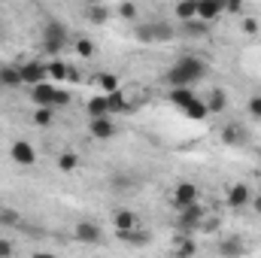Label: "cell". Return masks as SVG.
I'll list each match as a JSON object with an SVG mask.
<instances>
[{"label":"cell","instance_id":"1","mask_svg":"<svg viewBox=\"0 0 261 258\" xmlns=\"http://www.w3.org/2000/svg\"><path fill=\"white\" fill-rule=\"evenodd\" d=\"M203 76H206L203 58H197V55H182V58H176V64L167 70V85H170V88H173V85H197Z\"/></svg>","mask_w":261,"mask_h":258},{"label":"cell","instance_id":"2","mask_svg":"<svg viewBox=\"0 0 261 258\" xmlns=\"http://www.w3.org/2000/svg\"><path fill=\"white\" fill-rule=\"evenodd\" d=\"M67 46H70V31H67L64 21L58 18H49L46 28H43V49L49 55H61Z\"/></svg>","mask_w":261,"mask_h":258},{"label":"cell","instance_id":"3","mask_svg":"<svg viewBox=\"0 0 261 258\" xmlns=\"http://www.w3.org/2000/svg\"><path fill=\"white\" fill-rule=\"evenodd\" d=\"M9 161L18 164V167H34V164H37V149H34V143L15 140V143L9 146Z\"/></svg>","mask_w":261,"mask_h":258},{"label":"cell","instance_id":"4","mask_svg":"<svg viewBox=\"0 0 261 258\" xmlns=\"http://www.w3.org/2000/svg\"><path fill=\"white\" fill-rule=\"evenodd\" d=\"M203 219H206V207H200L197 200L179 210V228L182 231H197L203 225Z\"/></svg>","mask_w":261,"mask_h":258},{"label":"cell","instance_id":"5","mask_svg":"<svg viewBox=\"0 0 261 258\" xmlns=\"http://www.w3.org/2000/svg\"><path fill=\"white\" fill-rule=\"evenodd\" d=\"M55 88H58V82H49V79L31 85V100H34V107H55Z\"/></svg>","mask_w":261,"mask_h":258},{"label":"cell","instance_id":"6","mask_svg":"<svg viewBox=\"0 0 261 258\" xmlns=\"http://www.w3.org/2000/svg\"><path fill=\"white\" fill-rule=\"evenodd\" d=\"M225 197H228V207H231V210H246L249 200H252V189H249L246 183H234Z\"/></svg>","mask_w":261,"mask_h":258},{"label":"cell","instance_id":"7","mask_svg":"<svg viewBox=\"0 0 261 258\" xmlns=\"http://www.w3.org/2000/svg\"><path fill=\"white\" fill-rule=\"evenodd\" d=\"M18 70H21V82H24L28 88H31V85H37V82H43V79H49L46 64H40V61H21Z\"/></svg>","mask_w":261,"mask_h":258},{"label":"cell","instance_id":"8","mask_svg":"<svg viewBox=\"0 0 261 258\" xmlns=\"http://www.w3.org/2000/svg\"><path fill=\"white\" fill-rule=\"evenodd\" d=\"M88 134H91L94 140L107 143V140H113V137H116V122H113L110 116H97V119H91V125H88Z\"/></svg>","mask_w":261,"mask_h":258},{"label":"cell","instance_id":"9","mask_svg":"<svg viewBox=\"0 0 261 258\" xmlns=\"http://www.w3.org/2000/svg\"><path fill=\"white\" fill-rule=\"evenodd\" d=\"M195 200H197V186L195 183L182 179V183L173 186V207H176V210H182V207H189V203H195Z\"/></svg>","mask_w":261,"mask_h":258},{"label":"cell","instance_id":"10","mask_svg":"<svg viewBox=\"0 0 261 258\" xmlns=\"http://www.w3.org/2000/svg\"><path fill=\"white\" fill-rule=\"evenodd\" d=\"M222 12H225V0H197V18L216 21L222 18Z\"/></svg>","mask_w":261,"mask_h":258},{"label":"cell","instance_id":"11","mask_svg":"<svg viewBox=\"0 0 261 258\" xmlns=\"http://www.w3.org/2000/svg\"><path fill=\"white\" fill-rule=\"evenodd\" d=\"M152 37H155V43H173V40H176V28H173V21L152 18Z\"/></svg>","mask_w":261,"mask_h":258},{"label":"cell","instance_id":"12","mask_svg":"<svg viewBox=\"0 0 261 258\" xmlns=\"http://www.w3.org/2000/svg\"><path fill=\"white\" fill-rule=\"evenodd\" d=\"M85 113L91 116V119H97V116H113V107H110V94H94L88 104H85Z\"/></svg>","mask_w":261,"mask_h":258},{"label":"cell","instance_id":"13","mask_svg":"<svg viewBox=\"0 0 261 258\" xmlns=\"http://www.w3.org/2000/svg\"><path fill=\"white\" fill-rule=\"evenodd\" d=\"M73 234H76L79 243H97V240L103 237L100 225H94V222H79V225L73 228Z\"/></svg>","mask_w":261,"mask_h":258},{"label":"cell","instance_id":"14","mask_svg":"<svg viewBox=\"0 0 261 258\" xmlns=\"http://www.w3.org/2000/svg\"><path fill=\"white\" fill-rule=\"evenodd\" d=\"M21 70L18 64H0V88H21Z\"/></svg>","mask_w":261,"mask_h":258},{"label":"cell","instance_id":"15","mask_svg":"<svg viewBox=\"0 0 261 258\" xmlns=\"http://www.w3.org/2000/svg\"><path fill=\"white\" fill-rule=\"evenodd\" d=\"M137 225H140V216H137L134 210H125V207H122V210L113 213V228H116V231H130V228H137Z\"/></svg>","mask_w":261,"mask_h":258},{"label":"cell","instance_id":"16","mask_svg":"<svg viewBox=\"0 0 261 258\" xmlns=\"http://www.w3.org/2000/svg\"><path fill=\"white\" fill-rule=\"evenodd\" d=\"M167 97H170V104L173 107H186V104H192L195 100V91H192V85H173L170 91H167Z\"/></svg>","mask_w":261,"mask_h":258},{"label":"cell","instance_id":"17","mask_svg":"<svg viewBox=\"0 0 261 258\" xmlns=\"http://www.w3.org/2000/svg\"><path fill=\"white\" fill-rule=\"evenodd\" d=\"M116 237L122 240V243H130V246H146L149 243V234L137 225V228H130V231H116Z\"/></svg>","mask_w":261,"mask_h":258},{"label":"cell","instance_id":"18","mask_svg":"<svg viewBox=\"0 0 261 258\" xmlns=\"http://www.w3.org/2000/svg\"><path fill=\"white\" fill-rule=\"evenodd\" d=\"M46 73H49V79H52V82H58V85H61V82H67V76H70V67L55 55V58L46 64Z\"/></svg>","mask_w":261,"mask_h":258},{"label":"cell","instance_id":"19","mask_svg":"<svg viewBox=\"0 0 261 258\" xmlns=\"http://www.w3.org/2000/svg\"><path fill=\"white\" fill-rule=\"evenodd\" d=\"M182 113L192 119V122H203L206 116H210V107H206V100H200V97H195L192 104H186L182 107Z\"/></svg>","mask_w":261,"mask_h":258},{"label":"cell","instance_id":"20","mask_svg":"<svg viewBox=\"0 0 261 258\" xmlns=\"http://www.w3.org/2000/svg\"><path fill=\"white\" fill-rule=\"evenodd\" d=\"M173 12L179 21H192V18H197V0H176Z\"/></svg>","mask_w":261,"mask_h":258},{"label":"cell","instance_id":"21","mask_svg":"<svg viewBox=\"0 0 261 258\" xmlns=\"http://www.w3.org/2000/svg\"><path fill=\"white\" fill-rule=\"evenodd\" d=\"M203 100H206L210 113H222V110L228 107V97H225V91H222V88H210V94H206Z\"/></svg>","mask_w":261,"mask_h":258},{"label":"cell","instance_id":"22","mask_svg":"<svg viewBox=\"0 0 261 258\" xmlns=\"http://www.w3.org/2000/svg\"><path fill=\"white\" fill-rule=\"evenodd\" d=\"M94 85L103 91V94H113V91H119L122 85H119V76L116 73H100L97 79H94Z\"/></svg>","mask_w":261,"mask_h":258},{"label":"cell","instance_id":"23","mask_svg":"<svg viewBox=\"0 0 261 258\" xmlns=\"http://www.w3.org/2000/svg\"><path fill=\"white\" fill-rule=\"evenodd\" d=\"M107 18H110V9L103 3H88V21L91 24H107Z\"/></svg>","mask_w":261,"mask_h":258},{"label":"cell","instance_id":"24","mask_svg":"<svg viewBox=\"0 0 261 258\" xmlns=\"http://www.w3.org/2000/svg\"><path fill=\"white\" fill-rule=\"evenodd\" d=\"M55 107H37V113H34V125H40V128H49L52 122H55Z\"/></svg>","mask_w":261,"mask_h":258},{"label":"cell","instance_id":"25","mask_svg":"<svg viewBox=\"0 0 261 258\" xmlns=\"http://www.w3.org/2000/svg\"><path fill=\"white\" fill-rule=\"evenodd\" d=\"M219 252H222V255H240V252H246V246H243V240H237V237H225V240L219 243Z\"/></svg>","mask_w":261,"mask_h":258},{"label":"cell","instance_id":"26","mask_svg":"<svg viewBox=\"0 0 261 258\" xmlns=\"http://www.w3.org/2000/svg\"><path fill=\"white\" fill-rule=\"evenodd\" d=\"M182 31H186L189 37H206V31H210V21H203V18H192V21H182Z\"/></svg>","mask_w":261,"mask_h":258},{"label":"cell","instance_id":"27","mask_svg":"<svg viewBox=\"0 0 261 258\" xmlns=\"http://www.w3.org/2000/svg\"><path fill=\"white\" fill-rule=\"evenodd\" d=\"M173 249H176L179 255H195V252H197V243H195V240H189V234H176Z\"/></svg>","mask_w":261,"mask_h":258},{"label":"cell","instance_id":"28","mask_svg":"<svg viewBox=\"0 0 261 258\" xmlns=\"http://www.w3.org/2000/svg\"><path fill=\"white\" fill-rule=\"evenodd\" d=\"M134 40L143 43V46H152V43H155V37H152V21L137 24V28H134Z\"/></svg>","mask_w":261,"mask_h":258},{"label":"cell","instance_id":"29","mask_svg":"<svg viewBox=\"0 0 261 258\" xmlns=\"http://www.w3.org/2000/svg\"><path fill=\"white\" fill-rule=\"evenodd\" d=\"M222 143H225V146H240V143H243V131L237 128V125L222 128Z\"/></svg>","mask_w":261,"mask_h":258},{"label":"cell","instance_id":"30","mask_svg":"<svg viewBox=\"0 0 261 258\" xmlns=\"http://www.w3.org/2000/svg\"><path fill=\"white\" fill-rule=\"evenodd\" d=\"M76 167H79V155H76V152H61V155H58V170L73 173Z\"/></svg>","mask_w":261,"mask_h":258},{"label":"cell","instance_id":"31","mask_svg":"<svg viewBox=\"0 0 261 258\" xmlns=\"http://www.w3.org/2000/svg\"><path fill=\"white\" fill-rule=\"evenodd\" d=\"M73 49H76L79 58H91V55H94V43H91V40H76Z\"/></svg>","mask_w":261,"mask_h":258},{"label":"cell","instance_id":"32","mask_svg":"<svg viewBox=\"0 0 261 258\" xmlns=\"http://www.w3.org/2000/svg\"><path fill=\"white\" fill-rule=\"evenodd\" d=\"M70 100H73V97H70V91L58 85V88H55V110H64V107H70Z\"/></svg>","mask_w":261,"mask_h":258},{"label":"cell","instance_id":"33","mask_svg":"<svg viewBox=\"0 0 261 258\" xmlns=\"http://www.w3.org/2000/svg\"><path fill=\"white\" fill-rule=\"evenodd\" d=\"M119 18H125V21H134V18H137V3H128V0H125V3L119 6Z\"/></svg>","mask_w":261,"mask_h":258},{"label":"cell","instance_id":"34","mask_svg":"<svg viewBox=\"0 0 261 258\" xmlns=\"http://www.w3.org/2000/svg\"><path fill=\"white\" fill-rule=\"evenodd\" d=\"M113 189L128 192V189H134V179H130V176H113Z\"/></svg>","mask_w":261,"mask_h":258},{"label":"cell","instance_id":"35","mask_svg":"<svg viewBox=\"0 0 261 258\" xmlns=\"http://www.w3.org/2000/svg\"><path fill=\"white\" fill-rule=\"evenodd\" d=\"M0 222L3 225H18V213L15 210H0Z\"/></svg>","mask_w":261,"mask_h":258},{"label":"cell","instance_id":"36","mask_svg":"<svg viewBox=\"0 0 261 258\" xmlns=\"http://www.w3.org/2000/svg\"><path fill=\"white\" fill-rule=\"evenodd\" d=\"M246 110H249V113H252V116L258 119V116H261V94H258V97H249V104H246Z\"/></svg>","mask_w":261,"mask_h":258},{"label":"cell","instance_id":"37","mask_svg":"<svg viewBox=\"0 0 261 258\" xmlns=\"http://www.w3.org/2000/svg\"><path fill=\"white\" fill-rule=\"evenodd\" d=\"M12 252H15V246H12L9 240H3V237H0V258H9Z\"/></svg>","mask_w":261,"mask_h":258},{"label":"cell","instance_id":"38","mask_svg":"<svg viewBox=\"0 0 261 258\" xmlns=\"http://www.w3.org/2000/svg\"><path fill=\"white\" fill-rule=\"evenodd\" d=\"M243 31H246V34H258V21L246 15V18H243Z\"/></svg>","mask_w":261,"mask_h":258},{"label":"cell","instance_id":"39","mask_svg":"<svg viewBox=\"0 0 261 258\" xmlns=\"http://www.w3.org/2000/svg\"><path fill=\"white\" fill-rule=\"evenodd\" d=\"M225 9H228L231 15H237V12L243 9V0H225Z\"/></svg>","mask_w":261,"mask_h":258},{"label":"cell","instance_id":"40","mask_svg":"<svg viewBox=\"0 0 261 258\" xmlns=\"http://www.w3.org/2000/svg\"><path fill=\"white\" fill-rule=\"evenodd\" d=\"M249 203H252V210H255V213H258V216H261V194H255V197H252Z\"/></svg>","mask_w":261,"mask_h":258},{"label":"cell","instance_id":"41","mask_svg":"<svg viewBox=\"0 0 261 258\" xmlns=\"http://www.w3.org/2000/svg\"><path fill=\"white\" fill-rule=\"evenodd\" d=\"M6 34H9V28H6V21H0V40H6Z\"/></svg>","mask_w":261,"mask_h":258},{"label":"cell","instance_id":"42","mask_svg":"<svg viewBox=\"0 0 261 258\" xmlns=\"http://www.w3.org/2000/svg\"><path fill=\"white\" fill-rule=\"evenodd\" d=\"M85 3H100V0H85Z\"/></svg>","mask_w":261,"mask_h":258},{"label":"cell","instance_id":"43","mask_svg":"<svg viewBox=\"0 0 261 258\" xmlns=\"http://www.w3.org/2000/svg\"><path fill=\"white\" fill-rule=\"evenodd\" d=\"M258 122H261V116H258Z\"/></svg>","mask_w":261,"mask_h":258}]
</instances>
